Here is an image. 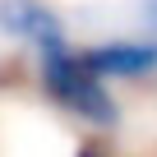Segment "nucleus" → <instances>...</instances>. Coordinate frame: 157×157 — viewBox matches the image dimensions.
Wrapping results in <instances>:
<instances>
[{"label":"nucleus","mask_w":157,"mask_h":157,"mask_svg":"<svg viewBox=\"0 0 157 157\" xmlns=\"http://www.w3.org/2000/svg\"><path fill=\"white\" fill-rule=\"evenodd\" d=\"M0 33L23 42V46H33L37 56H46L56 46H69L65 19L46 0H0Z\"/></svg>","instance_id":"nucleus-2"},{"label":"nucleus","mask_w":157,"mask_h":157,"mask_svg":"<svg viewBox=\"0 0 157 157\" xmlns=\"http://www.w3.org/2000/svg\"><path fill=\"white\" fill-rule=\"evenodd\" d=\"M97 78H152L157 74V37H111L78 46Z\"/></svg>","instance_id":"nucleus-3"},{"label":"nucleus","mask_w":157,"mask_h":157,"mask_svg":"<svg viewBox=\"0 0 157 157\" xmlns=\"http://www.w3.org/2000/svg\"><path fill=\"white\" fill-rule=\"evenodd\" d=\"M74 157H116V152H106V148H97V143H83Z\"/></svg>","instance_id":"nucleus-4"},{"label":"nucleus","mask_w":157,"mask_h":157,"mask_svg":"<svg viewBox=\"0 0 157 157\" xmlns=\"http://www.w3.org/2000/svg\"><path fill=\"white\" fill-rule=\"evenodd\" d=\"M143 19H148V28L157 33V0H143Z\"/></svg>","instance_id":"nucleus-5"},{"label":"nucleus","mask_w":157,"mask_h":157,"mask_svg":"<svg viewBox=\"0 0 157 157\" xmlns=\"http://www.w3.org/2000/svg\"><path fill=\"white\" fill-rule=\"evenodd\" d=\"M37 78H42V93L65 111L74 116L78 125H88V129H102L111 134L120 125V102L116 93L106 88V78H97L83 60V51H78L74 42L69 46H56L46 56H37Z\"/></svg>","instance_id":"nucleus-1"}]
</instances>
